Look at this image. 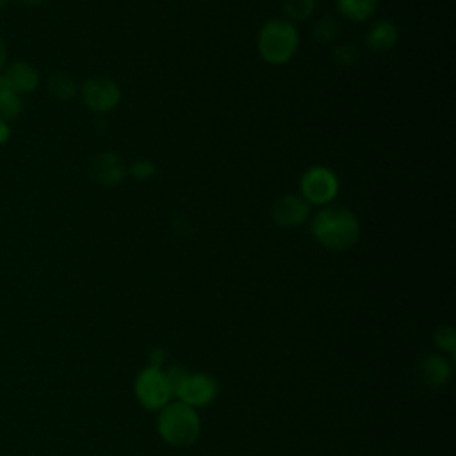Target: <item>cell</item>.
<instances>
[{
    "instance_id": "6",
    "label": "cell",
    "mask_w": 456,
    "mask_h": 456,
    "mask_svg": "<svg viewBox=\"0 0 456 456\" xmlns=\"http://www.w3.org/2000/svg\"><path fill=\"white\" fill-rule=\"evenodd\" d=\"M135 392H137L139 401L146 408H161L170 398V389H168L166 378L156 367L144 369L139 375V378L135 382Z\"/></svg>"
},
{
    "instance_id": "10",
    "label": "cell",
    "mask_w": 456,
    "mask_h": 456,
    "mask_svg": "<svg viewBox=\"0 0 456 456\" xmlns=\"http://www.w3.org/2000/svg\"><path fill=\"white\" fill-rule=\"evenodd\" d=\"M399 40L398 27L390 20L376 22L366 35V47L371 52H387Z\"/></svg>"
},
{
    "instance_id": "24",
    "label": "cell",
    "mask_w": 456,
    "mask_h": 456,
    "mask_svg": "<svg viewBox=\"0 0 456 456\" xmlns=\"http://www.w3.org/2000/svg\"><path fill=\"white\" fill-rule=\"evenodd\" d=\"M19 3H20L22 6H26V8H36V6L45 4L47 0H19Z\"/></svg>"
},
{
    "instance_id": "18",
    "label": "cell",
    "mask_w": 456,
    "mask_h": 456,
    "mask_svg": "<svg viewBox=\"0 0 456 456\" xmlns=\"http://www.w3.org/2000/svg\"><path fill=\"white\" fill-rule=\"evenodd\" d=\"M334 61L339 66H353L359 61V49L352 43H344L334 49Z\"/></svg>"
},
{
    "instance_id": "4",
    "label": "cell",
    "mask_w": 456,
    "mask_h": 456,
    "mask_svg": "<svg viewBox=\"0 0 456 456\" xmlns=\"http://www.w3.org/2000/svg\"><path fill=\"white\" fill-rule=\"evenodd\" d=\"M301 198L311 205H330L339 195V179L327 166H313L299 179Z\"/></svg>"
},
{
    "instance_id": "22",
    "label": "cell",
    "mask_w": 456,
    "mask_h": 456,
    "mask_svg": "<svg viewBox=\"0 0 456 456\" xmlns=\"http://www.w3.org/2000/svg\"><path fill=\"white\" fill-rule=\"evenodd\" d=\"M12 135V128L4 118H0V144H4Z\"/></svg>"
},
{
    "instance_id": "1",
    "label": "cell",
    "mask_w": 456,
    "mask_h": 456,
    "mask_svg": "<svg viewBox=\"0 0 456 456\" xmlns=\"http://www.w3.org/2000/svg\"><path fill=\"white\" fill-rule=\"evenodd\" d=\"M314 239L332 251L350 250L360 237L357 216L343 205H325L311 221Z\"/></svg>"
},
{
    "instance_id": "23",
    "label": "cell",
    "mask_w": 456,
    "mask_h": 456,
    "mask_svg": "<svg viewBox=\"0 0 456 456\" xmlns=\"http://www.w3.org/2000/svg\"><path fill=\"white\" fill-rule=\"evenodd\" d=\"M6 56H8V52H6V43H4L3 36H0V70H3V66H4V63H6Z\"/></svg>"
},
{
    "instance_id": "5",
    "label": "cell",
    "mask_w": 456,
    "mask_h": 456,
    "mask_svg": "<svg viewBox=\"0 0 456 456\" xmlns=\"http://www.w3.org/2000/svg\"><path fill=\"white\" fill-rule=\"evenodd\" d=\"M82 100L95 112H109L121 100L120 86L107 77H91L82 86Z\"/></svg>"
},
{
    "instance_id": "11",
    "label": "cell",
    "mask_w": 456,
    "mask_h": 456,
    "mask_svg": "<svg viewBox=\"0 0 456 456\" xmlns=\"http://www.w3.org/2000/svg\"><path fill=\"white\" fill-rule=\"evenodd\" d=\"M4 77L17 93H31L40 84V75L29 63H13Z\"/></svg>"
},
{
    "instance_id": "3",
    "label": "cell",
    "mask_w": 456,
    "mask_h": 456,
    "mask_svg": "<svg viewBox=\"0 0 456 456\" xmlns=\"http://www.w3.org/2000/svg\"><path fill=\"white\" fill-rule=\"evenodd\" d=\"M159 429L172 445H188L197 440L200 433V421L189 405L175 403L163 412Z\"/></svg>"
},
{
    "instance_id": "17",
    "label": "cell",
    "mask_w": 456,
    "mask_h": 456,
    "mask_svg": "<svg viewBox=\"0 0 456 456\" xmlns=\"http://www.w3.org/2000/svg\"><path fill=\"white\" fill-rule=\"evenodd\" d=\"M422 371H424L426 380H429L435 385L444 383L447 380V376H449L447 364L442 359H438V357H431L429 360H426Z\"/></svg>"
},
{
    "instance_id": "12",
    "label": "cell",
    "mask_w": 456,
    "mask_h": 456,
    "mask_svg": "<svg viewBox=\"0 0 456 456\" xmlns=\"http://www.w3.org/2000/svg\"><path fill=\"white\" fill-rule=\"evenodd\" d=\"M378 0H337L339 13L352 22H366L375 15Z\"/></svg>"
},
{
    "instance_id": "14",
    "label": "cell",
    "mask_w": 456,
    "mask_h": 456,
    "mask_svg": "<svg viewBox=\"0 0 456 456\" xmlns=\"http://www.w3.org/2000/svg\"><path fill=\"white\" fill-rule=\"evenodd\" d=\"M316 12V0H283L287 22H307Z\"/></svg>"
},
{
    "instance_id": "21",
    "label": "cell",
    "mask_w": 456,
    "mask_h": 456,
    "mask_svg": "<svg viewBox=\"0 0 456 456\" xmlns=\"http://www.w3.org/2000/svg\"><path fill=\"white\" fill-rule=\"evenodd\" d=\"M437 344L447 352H454V344H456V339H454V332L452 328H440L437 332Z\"/></svg>"
},
{
    "instance_id": "8",
    "label": "cell",
    "mask_w": 456,
    "mask_h": 456,
    "mask_svg": "<svg viewBox=\"0 0 456 456\" xmlns=\"http://www.w3.org/2000/svg\"><path fill=\"white\" fill-rule=\"evenodd\" d=\"M128 175V168L114 151H102L91 163V177L102 186H118Z\"/></svg>"
},
{
    "instance_id": "16",
    "label": "cell",
    "mask_w": 456,
    "mask_h": 456,
    "mask_svg": "<svg viewBox=\"0 0 456 456\" xmlns=\"http://www.w3.org/2000/svg\"><path fill=\"white\" fill-rule=\"evenodd\" d=\"M339 29H341V26H339L337 19H334V17H323L321 20L316 22V26H314V29H313V36H314V40H318L320 43L327 45V43H332V42L337 38Z\"/></svg>"
},
{
    "instance_id": "25",
    "label": "cell",
    "mask_w": 456,
    "mask_h": 456,
    "mask_svg": "<svg viewBox=\"0 0 456 456\" xmlns=\"http://www.w3.org/2000/svg\"><path fill=\"white\" fill-rule=\"evenodd\" d=\"M10 3H12V0H0V10L6 8Z\"/></svg>"
},
{
    "instance_id": "7",
    "label": "cell",
    "mask_w": 456,
    "mask_h": 456,
    "mask_svg": "<svg viewBox=\"0 0 456 456\" xmlns=\"http://www.w3.org/2000/svg\"><path fill=\"white\" fill-rule=\"evenodd\" d=\"M271 218L278 227L296 228L309 221L311 204L298 195H285L273 204Z\"/></svg>"
},
{
    "instance_id": "13",
    "label": "cell",
    "mask_w": 456,
    "mask_h": 456,
    "mask_svg": "<svg viewBox=\"0 0 456 456\" xmlns=\"http://www.w3.org/2000/svg\"><path fill=\"white\" fill-rule=\"evenodd\" d=\"M22 112V100L19 93L10 86L6 77H0V118L6 121L17 120Z\"/></svg>"
},
{
    "instance_id": "2",
    "label": "cell",
    "mask_w": 456,
    "mask_h": 456,
    "mask_svg": "<svg viewBox=\"0 0 456 456\" xmlns=\"http://www.w3.org/2000/svg\"><path fill=\"white\" fill-rule=\"evenodd\" d=\"M259 54L260 58L274 66L289 63L299 47V35L294 24L285 19H273L264 24L259 35Z\"/></svg>"
},
{
    "instance_id": "20",
    "label": "cell",
    "mask_w": 456,
    "mask_h": 456,
    "mask_svg": "<svg viewBox=\"0 0 456 456\" xmlns=\"http://www.w3.org/2000/svg\"><path fill=\"white\" fill-rule=\"evenodd\" d=\"M165 378H166L170 394H177V396H179L182 385H184L186 380H188V375H186V371H182V369H172Z\"/></svg>"
},
{
    "instance_id": "9",
    "label": "cell",
    "mask_w": 456,
    "mask_h": 456,
    "mask_svg": "<svg viewBox=\"0 0 456 456\" xmlns=\"http://www.w3.org/2000/svg\"><path fill=\"white\" fill-rule=\"evenodd\" d=\"M216 396V383L209 376H188L179 398L186 405H207Z\"/></svg>"
},
{
    "instance_id": "19",
    "label": "cell",
    "mask_w": 456,
    "mask_h": 456,
    "mask_svg": "<svg viewBox=\"0 0 456 456\" xmlns=\"http://www.w3.org/2000/svg\"><path fill=\"white\" fill-rule=\"evenodd\" d=\"M128 172L135 181H148L158 174V168L150 159H137L132 163Z\"/></svg>"
},
{
    "instance_id": "15",
    "label": "cell",
    "mask_w": 456,
    "mask_h": 456,
    "mask_svg": "<svg viewBox=\"0 0 456 456\" xmlns=\"http://www.w3.org/2000/svg\"><path fill=\"white\" fill-rule=\"evenodd\" d=\"M49 89L59 100H72L77 95V84L66 73H54V75H50Z\"/></svg>"
}]
</instances>
